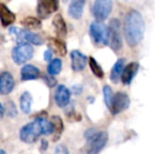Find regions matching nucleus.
I'll use <instances>...</instances> for the list:
<instances>
[{
  "label": "nucleus",
  "instance_id": "obj_1",
  "mask_svg": "<svg viewBox=\"0 0 155 154\" xmlns=\"http://www.w3.org/2000/svg\"><path fill=\"white\" fill-rule=\"evenodd\" d=\"M124 32L126 41L130 47H136L140 43L145 34V21L138 11L131 10L127 14Z\"/></svg>",
  "mask_w": 155,
  "mask_h": 154
},
{
  "label": "nucleus",
  "instance_id": "obj_2",
  "mask_svg": "<svg viewBox=\"0 0 155 154\" xmlns=\"http://www.w3.org/2000/svg\"><path fill=\"white\" fill-rule=\"evenodd\" d=\"M87 144L80 149L79 154H98L106 147L109 135L106 131H95L92 135L87 137Z\"/></svg>",
  "mask_w": 155,
  "mask_h": 154
},
{
  "label": "nucleus",
  "instance_id": "obj_3",
  "mask_svg": "<svg viewBox=\"0 0 155 154\" xmlns=\"http://www.w3.org/2000/svg\"><path fill=\"white\" fill-rule=\"evenodd\" d=\"M108 44L113 51L117 52L123 48V36H121V23L117 18L110 21L108 27Z\"/></svg>",
  "mask_w": 155,
  "mask_h": 154
},
{
  "label": "nucleus",
  "instance_id": "obj_4",
  "mask_svg": "<svg viewBox=\"0 0 155 154\" xmlns=\"http://www.w3.org/2000/svg\"><path fill=\"white\" fill-rule=\"evenodd\" d=\"M10 34L14 35L16 37L17 41L19 43H32L35 45H41L43 44V38L41 37L38 34H35L31 32L30 30H25V29H19L16 27H11L8 30Z\"/></svg>",
  "mask_w": 155,
  "mask_h": 154
},
{
  "label": "nucleus",
  "instance_id": "obj_5",
  "mask_svg": "<svg viewBox=\"0 0 155 154\" xmlns=\"http://www.w3.org/2000/svg\"><path fill=\"white\" fill-rule=\"evenodd\" d=\"M34 56V48L30 43H19L12 50V58L16 64H23Z\"/></svg>",
  "mask_w": 155,
  "mask_h": 154
},
{
  "label": "nucleus",
  "instance_id": "obj_6",
  "mask_svg": "<svg viewBox=\"0 0 155 154\" xmlns=\"http://www.w3.org/2000/svg\"><path fill=\"white\" fill-rule=\"evenodd\" d=\"M40 135L41 130L36 119L25 125L19 132V137H20L21 142L25 143V144H34Z\"/></svg>",
  "mask_w": 155,
  "mask_h": 154
},
{
  "label": "nucleus",
  "instance_id": "obj_7",
  "mask_svg": "<svg viewBox=\"0 0 155 154\" xmlns=\"http://www.w3.org/2000/svg\"><path fill=\"white\" fill-rule=\"evenodd\" d=\"M90 35L96 45L108 44V28L100 21H94L91 23Z\"/></svg>",
  "mask_w": 155,
  "mask_h": 154
},
{
  "label": "nucleus",
  "instance_id": "obj_8",
  "mask_svg": "<svg viewBox=\"0 0 155 154\" xmlns=\"http://www.w3.org/2000/svg\"><path fill=\"white\" fill-rule=\"evenodd\" d=\"M113 8L112 0H95L93 5V15L96 21L102 22L110 16Z\"/></svg>",
  "mask_w": 155,
  "mask_h": 154
},
{
  "label": "nucleus",
  "instance_id": "obj_9",
  "mask_svg": "<svg viewBox=\"0 0 155 154\" xmlns=\"http://www.w3.org/2000/svg\"><path fill=\"white\" fill-rule=\"evenodd\" d=\"M129 106H130V97L128 96V94L124 92H117L115 95H113L112 103L109 110L113 115H117L128 109Z\"/></svg>",
  "mask_w": 155,
  "mask_h": 154
},
{
  "label": "nucleus",
  "instance_id": "obj_10",
  "mask_svg": "<svg viewBox=\"0 0 155 154\" xmlns=\"http://www.w3.org/2000/svg\"><path fill=\"white\" fill-rule=\"evenodd\" d=\"M59 8V0H38L37 14L39 18L47 19L50 15L55 13Z\"/></svg>",
  "mask_w": 155,
  "mask_h": 154
},
{
  "label": "nucleus",
  "instance_id": "obj_11",
  "mask_svg": "<svg viewBox=\"0 0 155 154\" xmlns=\"http://www.w3.org/2000/svg\"><path fill=\"white\" fill-rule=\"evenodd\" d=\"M54 99H55V103L58 107H67L71 100V91L64 84H59L54 93Z\"/></svg>",
  "mask_w": 155,
  "mask_h": 154
},
{
  "label": "nucleus",
  "instance_id": "obj_12",
  "mask_svg": "<svg viewBox=\"0 0 155 154\" xmlns=\"http://www.w3.org/2000/svg\"><path fill=\"white\" fill-rule=\"evenodd\" d=\"M15 80L12 73L3 71L0 73V95H8L13 91Z\"/></svg>",
  "mask_w": 155,
  "mask_h": 154
},
{
  "label": "nucleus",
  "instance_id": "obj_13",
  "mask_svg": "<svg viewBox=\"0 0 155 154\" xmlns=\"http://www.w3.org/2000/svg\"><path fill=\"white\" fill-rule=\"evenodd\" d=\"M71 67L75 72H80L84 70L88 62V57L80 51L74 50L71 52Z\"/></svg>",
  "mask_w": 155,
  "mask_h": 154
},
{
  "label": "nucleus",
  "instance_id": "obj_14",
  "mask_svg": "<svg viewBox=\"0 0 155 154\" xmlns=\"http://www.w3.org/2000/svg\"><path fill=\"white\" fill-rule=\"evenodd\" d=\"M139 69V64L137 62H130L129 64H127L124 68V71L121 73V81L124 84H130L131 81L133 80V78L136 75L137 71Z\"/></svg>",
  "mask_w": 155,
  "mask_h": 154
},
{
  "label": "nucleus",
  "instance_id": "obj_15",
  "mask_svg": "<svg viewBox=\"0 0 155 154\" xmlns=\"http://www.w3.org/2000/svg\"><path fill=\"white\" fill-rule=\"evenodd\" d=\"M86 0H72L70 2L68 13L73 19H80L84 14Z\"/></svg>",
  "mask_w": 155,
  "mask_h": 154
},
{
  "label": "nucleus",
  "instance_id": "obj_16",
  "mask_svg": "<svg viewBox=\"0 0 155 154\" xmlns=\"http://www.w3.org/2000/svg\"><path fill=\"white\" fill-rule=\"evenodd\" d=\"M16 20V15L3 3H0V21H1L2 27L6 28L15 22Z\"/></svg>",
  "mask_w": 155,
  "mask_h": 154
},
{
  "label": "nucleus",
  "instance_id": "obj_17",
  "mask_svg": "<svg viewBox=\"0 0 155 154\" xmlns=\"http://www.w3.org/2000/svg\"><path fill=\"white\" fill-rule=\"evenodd\" d=\"M21 79L22 80H35L40 77V70L33 64H25L21 69Z\"/></svg>",
  "mask_w": 155,
  "mask_h": 154
},
{
  "label": "nucleus",
  "instance_id": "obj_18",
  "mask_svg": "<svg viewBox=\"0 0 155 154\" xmlns=\"http://www.w3.org/2000/svg\"><path fill=\"white\" fill-rule=\"evenodd\" d=\"M48 45H49V50L58 55L64 56L67 54V45L59 38H50Z\"/></svg>",
  "mask_w": 155,
  "mask_h": 154
},
{
  "label": "nucleus",
  "instance_id": "obj_19",
  "mask_svg": "<svg viewBox=\"0 0 155 154\" xmlns=\"http://www.w3.org/2000/svg\"><path fill=\"white\" fill-rule=\"evenodd\" d=\"M53 25L55 32L57 33V35H59L60 37H64L68 33L67 29V23H65L64 19L60 14H57L54 16L53 18Z\"/></svg>",
  "mask_w": 155,
  "mask_h": 154
},
{
  "label": "nucleus",
  "instance_id": "obj_20",
  "mask_svg": "<svg viewBox=\"0 0 155 154\" xmlns=\"http://www.w3.org/2000/svg\"><path fill=\"white\" fill-rule=\"evenodd\" d=\"M51 123L53 125V129H54V132H53V140L54 142H57L58 139L60 138V135L62 134L63 132V129H64V126H63V121L61 119V117L58 116V115H54L51 117Z\"/></svg>",
  "mask_w": 155,
  "mask_h": 154
},
{
  "label": "nucleus",
  "instance_id": "obj_21",
  "mask_svg": "<svg viewBox=\"0 0 155 154\" xmlns=\"http://www.w3.org/2000/svg\"><path fill=\"white\" fill-rule=\"evenodd\" d=\"M35 119L39 123V127H40L41 130V135H51V134H53V125H52L51 120L47 118V116H39L36 117Z\"/></svg>",
  "mask_w": 155,
  "mask_h": 154
},
{
  "label": "nucleus",
  "instance_id": "obj_22",
  "mask_svg": "<svg viewBox=\"0 0 155 154\" xmlns=\"http://www.w3.org/2000/svg\"><path fill=\"white\" fill-rule=\"evenodd\" d=\"M32 103H33V97L31 93L25 91L21 94L20 96V109L23 113L29 114L32 110Z\"/></svg>",
  "mask_w": 155,
  "mask_h": 154
},
{
  "label": "nucleus",
  "instance_id": "obj_23",
  "mask_svg": "<svg viewBox=\"0 0 155 154\" xmlns=\"http://www.w3.org/2000/svg\"><path fill=\"white\" fill-rule=\"evenodd\" d=\"M124 58H119V59L115 62V64L112 68V71H111L110 78L113 82L118 81V79L121 76V73H123V71H124Z\"/></svg>",
  "mask_w": 155,
  "mask_h": 154
},
{
  "label": "nucleus",
  "instance_id": "obj_24",
  "mask_svg": "<svg viewBox=\"0 0 155 154\" xmlns=\"http://www.w3.org/2000/svg\"><path fill=\"white\" fill-rule=\"evenodd\" d=\"M21 25L25 28V30H36L41 28V20L37 17L29 16L21 20Z\"/></svg>",
  "mask_w": 155,
  "mask_h": 154
},
{
  "label": "nucleus",
  "instance_id": "obj_25",
  "mask_svg": "<svg viewBox=\"0 0 155 154\" xmlns=\"http://www.w3.org/2000/svg\"><path fill=\"white\" fill-rule=\"evenodd\" d=\"M62 69V61L59 58H55V59H52L50 61L49 66H48V73L52 76L54 75H57L61 72Z\"/></svg>",
  "mask_w": 155,
  "mask_h": 154
},
{
  "label": "nucleus",
  "instance_id": "obj_26",
  "mask_svg": "<svg viewBox=\"0 0 155 154\" xmlns=\"http://www.w3.org/2000/svg\"><path fill=\"white\" fill-rule=\"evenodd\" d=\"M89 66H90V69H91V71H92V73L96 77H98V78L104 77V71H102L101 67L98 64V62L95 60V58H93V57L89 58Z\"/></svg>",
  "mask_w": 155,
  "mask_h": 154
},
{
  "label": "nucleus",
  "instance_id": "obj_27",
  "mask_svg": "<svg viewBox=\"0 0 155 154\" xmlns=\"http://www.w3.org/2000/svg\"><path fill=\"white\" fill-rule=\"evenodd\" d=\"M3 108H4V113L8 117H15L17 115V113H18L16 105H15L14 101H12V100L6 101L5 105L3 106Z\"/></svg>",
  "mask_w": 155,
  "mask_h": 154
},
{
  "label": "nucleus",
  "instance_id": "obj_28",
  "mask_svg": "<svg viewBox=\"0 0 155 154\" xmlns=\"http://www.w3.org/2000/svg\"><path fill=\"white\" fill-rule=\"evenodd\" d=\"M102 92H104V103H106L107 108L110 109L111 107V103H112V99H113V93L112 89H111L110 86H104V89H102Z\"/></svg>",
  "mask_w": 155,
  "mask_h": 154
},
{
  "label": "nucleus",
  "instance_id": "obj_29",
  "mask_svg": "<svg viewBox=\"0 0 155 154\" xmlns=\"http://www.w3.org/2000/svg\"><path fill=\"white\" fill-rule=\"evenodd\" d=\"M43 79H45V84H47V86H49L50 88H53V87H55L56 84H57V80L55 79V77H53L52 75H45L43 76Z\"/></svg>",
  "mask_w": 155,
  "mask_h": 154
},
{
  "label": "nucleus",
  "instance_id": "obj_30",
  "mask_svg": "<svg viewBox=\"0 0 155 154\" xmlns=\"http://www.w3.org/2000/svg\"><path fill=\"white\" fill-rule=\"evenodd\" d=\"M55 154H70V152L64 145L60 144V145H57V146H56Z\"/></svg>",
  "mask_w": 155,
  "mask_h": 154
},
{
  "label": "nucleus",
  "instance_id": "obj_31",
  "mask_svg": "<svg viewBox=\"0 0 155 154\" xmlns=\"http://www.w3.org/2000/svg\"><path fill=\"white\" fill-rule=\"evenodd\" d=\"M52 57H53V52L48 49L47 51L43 53V58H45V60H47V61H51Z\"/></svg>",
  "mask_w": 155,
  "mask_h": 154
},
{
  "label": "nucleus",
  "instance_id": "obj_32",
  "mask_svg": "<svg viewBox=\"0 0 155 154\" xmlns=\"http://www.w3.org/2000/svg\"><path fill=\"white\" fill-rule=\"evenodd\" d=\"M68 117H69L71 120H73V119H74V120H78V121H79L80 119H81V116H80L78 113H76V112H74V111H72L71 114H68Z\"/></svg>",
  "mask_w": 155,
  "mask_h": 154
},
{
  "label": "nucleus",
  "instance_id": "obj_33",
  "mask_svg": "<svg viewBox=\"0 0 155 154\" xmlns=\"http://www.w3.org/2000/svg\"><path fill=\"white\" fill-rule=\"evenodd\" d=\"M48 147H49V143H48V140L47 139L41 140V145H40V151L41 152H45V151L48 149Z\"/></svg>",
  "mask_w": 155,
  "mask_h": 154
},
{
  "label": "nucleus",
  "instance_id": "obj_34",
  "mask_svg": "<svg viewBox=\"0 0 155 154\" xmlns=\"http://www.w3.org/2000/svg\"><path fill=\"white\" fill-rule=\"evenodd\" d=\"M81 90H82V89H81V87H80V86H74L73 87V92L74 93H75V94L76 95H79L80 94V92H81Z\"/></svg>",
  "mask_w": 155,
  "mask_h": 154
},
{
  "label": "nucleus",
  "instance_id": "obj_35",
  "mask_svg": "<svg viewBox=\"0 0 155 154\" xmlns=\"http://www.w3.org/2000/svg\"><path fill=\"white\" fill-rule=\"evenodd\" d=\"M4 115V108H3V106L1 105V103H0V119L3 117Z\"/></svg>",
  "mask_w": 155,
  "mask_h": 154
},
{
  "label": "nucleus",
  "instance_id": "obj_36",
  "mask_svg": "<svg viewBox=\"0 0 155 154\" xmlns=\"http://www.w3.org/2000/svg\"><path fill=\"white\" fill-rule=\"evenodd\" d=\"M0 154H8V153H6L3 149H0Z\"/></svg>",
  "mask_w": 155,
  "mask_h": 154
},
{
  "label": "nucleus",
  "instance_id": "obj_37",
  "mask_svg": "<svg viewBox=\"0 0 155 154\" xmlns=\"http://www.w3.org/2000/svg\"><path fill=\"white\" fill-rule=\"evenodd\" d=\"M64 1H68V0H64Z\"/></svg>",
  "mask_w": 155,
  "mask_h": 154
}]
</instances>
